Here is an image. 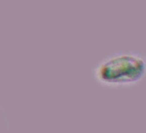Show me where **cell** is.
Masks as SVG:
<instances>
[{"label":"cell","mask_w":146,"mask_h":133,"mask_svg":"<svg viewBox=\"0 0 146 133\" xmlns=\"http://www.w3.org/2000/svg\"><path fill=\"white\" fill-rule=\"evenodd\" d=\"M146 75V54L132 50L119 51L100 60L93 76L106 87H127L140 82Z\"/></svg>","instance_id":"6da1fadb"}]
</instances>
